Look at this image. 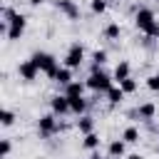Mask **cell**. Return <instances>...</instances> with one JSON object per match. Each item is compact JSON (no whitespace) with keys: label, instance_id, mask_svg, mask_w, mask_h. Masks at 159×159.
Here are the masks:
<instances>
[{"label":"cell","instance_id":"obj_27","mask_svg":"<svg viewBox=\"0 0 159 159\" xmlns=\"http://www.w3.org/2000/svg\"><path fill=\"white\" fill-rule=\"evenodd\" d=\"M124 159H144V157H142V154H139V152H134V154H127V157H124Z\"/></svg>","mask_w":159,"mask_h":159},{"label":"cell","instance_id":"obj_30","mask_svg":"<svg viewBox=\"0 0 159 159\" xmlns=\"http://www.w3.org/2000/svg\"><path fill=\"white\" fill-rule=\"evenodd\" d=\"M157 139H159V127H157Z\"/></svg>","mask_w":159,"mask_h":159},{"label":"cell","instance_id":"obj_7","mask_svg":"<svg viewBox=\"0 0 159 159\" xmlns=\"http://www.w3.org/2000/svg\"><path fill=\"white\" fill-rule=\"evenodd\" d=\"M17 75H20V80H25V82H35L37 75H40V67H37L32 60H22V62L17 65Z\"/></svg>","mask_w":159,"mask_h":159},{"label":"cell","instance_id":"obj_22","mask_svg":"<svg viewBox=\"0 0 159 159\" xmlns=\"http://www.w3.org/2000/svg\"><path fill=\"white\" fill-rule=\"evenodd\" d=\"M15 119H17V117H15L12 109H2V114H0V124H2V127H12Z\"/></svg>","mask_w":159,"mask_h":159},{"label":"cell","instance_id":"obj_25","mask_svg":"<svg viewBox=\"0 0 159 159\" xmlns=\"http://www.w3.org/2000/svg\"><path fill=\"white\" fill-rule=\"evenodd\" d=\"M147 87H149L152 92H157V94H159V72H157V75H149V77H147Z\"/></svg>","mask_w":159,"mask_h":159},{"label":"cell","instance_id":"obj_8","mask_svg":"<svg viewBox=\"0 0 159 159\" xmlns=\"http://www.w3.org/2000/svg\"><path fill=\"white\" fill-rule=\"evenodd\" d=\"M55 7L62 12V15H67V20H80V5L75 2V0H55Z\"/></svg>","mask_w":159,"mask_h":159},{"label":"cell","instance_id":"obj_29","mask_svg":"<svg viewBox=\"0 0 159 159\" xmlns=\"http://www.w3.org/2000/svg\"><path fill=\"white\" fill-rule=\"evenodd\" d=\"M87 159H104V157H102V154H99V152H92V154H89V157H87Z\"/></svg>","mask_w":159,"mask_h":159},{"label":"cell","instance_id":"obj_1","mask_svg":"<svg viewBox=\"0 0 159 159\" xmlns=\"http://www.w3.org/2000/svg\"><path fill=\"white\" fill-rule=\"evenodd\" d=\"M2 20L10 25L7 27V32H5V40H10V42H15V40H20L22 37V32H25V27H27V17L22 15V12H17L15 7H2Z\"/></svg>","mask_w":159,"mask_h":159},{"label":"cell","instance_id":"obj_26","mask_svg":"<svg viewBox=\"0 0 159 159\" xmlns=\"http://www.w3.org/2000/svg\"><path fill=\"white\" fill-rule=\"evenodd\" d=\"M10 152H12V142H10V139H2V142H0V154L7 159V157H10Z\"/></svg>","mask_w":159,"mask_h":159},{"label":"cell","instance_id":"obj_3","mask_svg":"<svg viewBox=\"0 0 159 159\" xmlns=\"http://www.w3.org/2000/svg\"><path fill=\"white\" fill-rule=\"evenodd\" d=\"M84 82H87V89H92V92H97V94H104V92L114 84V77L107 75L104 70H97V72H89V77H87Z\"/></svg>","mask_w":159,"mask_h":159},{"label":"cell","instance_id":"obj_16","mask_svg":"<svg viewBox=\"0 0 159 159\" xmlns=\"http://www.w3.org/2000/svg\"><path fill=\"white\" fill-rule=\"evenodd\" d=\"M129 75H132L129 62H127V60H119V62H117V67H114V75H112V77H114V82H122V80H124V77H129Z\"/></svg>","mask_w":159,"mask_h":159},{"label":"cell","instance_id":"obj_28","mask_svg":"<svg viewBox=\"0 0 159 159\" xmlns=\"http://www.w3.org/2000/svg\"><path fill=\"white\" fill-rule=\"evenodd\" d=\"M27 2H30V5H32V7H37V5H45V2H47V0H27Z\"/></svg>","mask_w":159,"mask_h":159},{"label":"cell","instance_id":"obj_4","mask_svg":"<svg viewBox=\"0 0 159 159\" xmlns=\"http://www.w3.org/2000/svg\"><path fill=\"white\" fill-rule=\"evenodd\" d=\"M60 129H62V124H60V119H57V114H55V112H50V114H42V117L37 119V134H40L42 139H50V137H55Z\"/></svg>","mask_w":159,"mask_h":159},{"label":"cell","instance_id":"obj_5","mask_svg":"<svg viewBox=\"0 0 159 159\" xmlns=\"http://www.w3.org/2000/svg\"><path fill=\"white\" fill-rule=\"evenodd\" d=\"M134 25H137L139 32L149 35L152 27L157 25V15H154V10H152V7H139V10L134 12Z\"/></svg>","mask_w":159,"mask_h":159},{"label":"cell","instance_id":"obj_24","mask_svg":"<svg viewBox=\"0 0 159 159\" xmlns=\"http://www.w3.org/2000/svg\"><path fill=\"white\" fill-rule=\"evenodd\" d=\"M92 62L94 65H104L107 62V50H94L92 52Z\"/></svg>","mask_w":159,"mask_h":159},{"label":"cell","instance_id":"obj_13","mask_svg":"<svg viewBox=\"0 0 159 159\" xmlns=\"http://www.w3.org/2000/svg\"><path fill=\"white\" fill-rule=\"evenodd\" d=\"M75 127H77V129H80V134L84 137V134L94 132V117H92V114H82V117H77Z\"/></svg>","mask_w":159,"mask_h":159},{"label":"cell","instance_id":"obj_12","mask_svg":"<svg viewBox=\"0 0 159 159\" xmlns=\"http://www.w3.org/2000/svg\"><path fill=\"white\" fill-rule=\"evenodd\" d=\"M84 89H87V82H80V80H72L70 84H65V89H62V94H67V97H82V94H84Z\"/></svg>","mask_w":159,"mask_h":159},{"label":"cell","instance_id":"obj_17","mask_svg":"<svg viewBox=\"0 0 159 159\" xmlns=\"http://www.w3.org/2000/svg\"><path fill=\"white\" fill-rule=\"evenodd\" d=\"M122 139H124L127 144H137V142L142 139V134H139V129H137L134 124H129V127H124V132H122Z\"/></svg>","mask_w":159,"mask_h":159},{"label":"cell","instance_id":"obj_18","mask_svg":"<svg viewBox=\"0 0 159 159\" xmlns=\"http://www.w3.org/2000/svg\"><path fill=\"white\" fill-rule=\"evenodd\" d=\"M72 72H75V70H70V67H65V65H62V67L57 70V77H55V82H57L60 87L70 84V82H72Z\"/></svg>","mask_w":159,"mask_h":159},{"label":"cell","instance_id":"obj_15","mask_svg":"<svg viewBox=\"0 0 159 159\" xmlns=\"http://www.w3.org/2000/svg\"><path fill=\"white\" fill-rule=\"evenodd\" d=\"M87 99H84V94L82 97H70V112L72 114H77V117H82V114H87Z\"/></svg>","mask_w":159,"mask_h":159},{"label":"cell","instance_id":"obj_20","mask_svg":"<svg viewBox=\"0 0 159 159\" xmlns=\"http://www.w3.org/2000/svg\"><path fill=\"white\" fill-rule=\"evenodd\" d=\"M117 84L124 89V94H134V92H137V87H139V84H137V80H134L132 75H129V77H124V80H122V82H117Z\"/></svg>","mask_w":159,"mask_h":159},{"label":"cell","instance_id":"obj_23","mask_svg":"<svg viewBox=\"0 0 159 159\" xmlns=\"http://www.w3.org/2000/svg\"><path fill=\"white\" fill-rule=\"evenodd\" d=\"M89 10L94 15H104L107 12V0H89Z\"/></svg>","mask_w":159,"mask_h":159},{"label":"cell","instance_id":"obj_6","mask_svg":"<svg viewBox=\"0 0 159 159\" xmlns=\"http://www.w3.org/2000/svg\"><path fill=\"white\" fill-rule=\"evenodd\" d=\"M82 62H84V47H82V42H72L67 47V55H65L62 65L70 67V70H80Z\"/></svg>","mask_w":159,"mask_h":159},{"label":"cell","instance_id":"obj_21","mask_svg":"<svg viewBox=\"0 0 159 159\" xmlns=\"http://www.w3.org/2000/svg\"><path fill=\"white\" fill-rule=\"evenodd\" d=\"M119 35H122L119 22H109V25L104 27V37H107V40H119Z\"/></svg>","mask_w":159,"mask_h":159},{"label":"cell","instance_id":"obj_11","mask_svg":"<svg viewBox=\"0 0 159 159\" xmlns=\"http://www.w3.org/2000/svg\"><path fill=\"white\" fill-rule=\"evenodd\" d=\"M137 112H139V122H152L154 114H157V104L154 102H142V104H137Z\"/></svg>","mask_w":159,"mask_h":159},{"label":"cell","instance_id":"obj_14","mask_svg":"<svg viewBox=\"0 0 159 159\" xmlns=\"http://www.w3.org/2000/svg\"><path fill=\"white\" fill-rule=\"evenodd\" d=\"M104 94H107V102H109L112 107H117V104H122V99L127 97V94H124V89H122L119 84H112V87H109V89H107Z\"/></svg>","mask_w":159,"mask_h":159},{"label":"cell","instance_id":"obj_19","mask_svg":"<svg viewBox=\"0 0 159 159\" xmlns=\"http://www.w3.org/2000/svg\"><path fill=\"white\" fill-rule=\"evenodd\" d=\"M82 147H84V149H89V152H97V149H99V134H97V132H89V134H84V139H82Z\"/></svg>","mask_w":159,"mask_h":159},{"label":"cell","instance_id":"obj_10","mask_svg":"<svg viewBox=\"0 0 159 159\" xmlns=\"http://www.w3.org/2000/svg\"><path fill=\"white\" fill-rule=\"evenodd\" d=\"M107 157H114V159L127 157V142L124 139H112L109 147H107Z\"/></svg>","mask_w":159,"mask_h":159},{"label":"cell","instance_id":"obj_9","mask_svg":"<svg viewBox=\"0 0 159 159\" xmlns=\"http://www.w3.org/2000/svg\"><path fill=\"white\" fill-rule=\"evenodd\" d=\"M50 112H55L57 117L70 114V97H67V94H55V97H50Z\"/></svg>","mask_w":159,"mask_h":159},{"label":"cell","instance_id":"obj_2","mask_svg":"<svg viewBox=\"0 0 159 159\" xmlns=\"http://www.w3.org/2000/svg\"><path fill=\"white\" fill-rule=\"evenodd\" d=\"M37 67H40V72L42 75H47L50 80H55L57 77V70H60V62H57V57L52 55V52H32V57H30Z\"/></svg>","mask_w":159,"mask_h":159}]
</instances>
